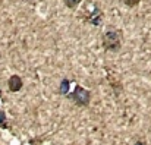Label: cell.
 I'll return each instance as SVG.
<instances>
[{
	"instance_id": "cell-8",
	"label": "cell",
	"mask_w": 151,
	"mask_h": 145,
	"mask_svg": "<svg viewBox=\"0 0 151 145\" xmlns=\"http://www.w3.org/2000/svg\"><path fill=\"white\" fill-rule=\"evenodd\" d=\"M142 0H123V3L126 4V6H129V7H134V6H137V4H139Z\"/></svg>"
},
{
	"instance_id": "cell-4",
	"label": "cell",
	"mask_w": 151,
	"mask_h": 145,
	"mask_svg": "<svg viewBox=\"0 0 151 145\" xmlns=\"http://www.w3.org/2000/svg\"><path fill=\"white\" fill-rule=\"evenodd\" d=\"M101 19H103V12L100 10V7H97V6L93 9V13H91L90 16L85 18V21H87L88 24L94 25V27H99V25H100Z\"/></svg>"
},
{
	"instance_id": "cell-9",
	"label": "cell",
	"mask_w": 151,
	"mask_h": 145,
	"mask_svg": "<svg viewBox=\"0 0 151 145\" xmlns=\"http://www.w3.org/2000/svg\"><path fill=\"white\" fill-rule=\"evenodd\" d=\"M134 145H147V142H145L144 139H138V141H137Z\"/></svg>"
},
{
	"instance_id": "cell-10",
	"label": "cell",
	"mask_w": 151,
	"mask_h": 145,
	"mask_svg": "<svg viewBox=\"0 0 151 145\" xmlns=\"http://www.w3.org/2000/svg\"><path fill=\"white\" fill-rule=\"evenodd\" d=\"M1 1H3V0H0V3H1Z\"/></svg>"
},
{
	"instance_id": "cell-5",
	"label": "cell",
	"mask_w": 151,
	"mask_h": 145,
	"mask_svg": "<svg viewBox=\"0 0 151 145\" xmlns=\"http://www.w3.org/2000/svg\"><path fill=\"white\" fill-rule=\"evenodd\" d=\"M69 88H70V81H69V79H63V81L60 82L59 93L63 94V95H69Z\"/></svg>"
},
{
	"instance_id": "cell-6",
	"label": "cell",
	"mask_w": 151,
	"mask_h": 145,
	"mask_svg": "<svg viewBox=\"0 0 151 145\" xmlns=\"http://www.w3.org/2000/svg\"><path fill=\"white\" fill-rule=\"evenodd\" d=\"M81 1H82V0H63L65 6H66V7H69V9H75Z\"/></svg>"
},
{
	"instance_id": "cell-2",
	"label": "cell",
	"mask_w": 151,
	"mask_h": 145,
	"mask_svg": "<svg viewBox=\"0 0 151 145\" xmlns=\"http://www.w3.org/2000/svg\"><path fill=\"white\" fill-rule=\"evenodd\" d=\"M69 98L79 107H88L91 103V91L82 88L81 85H75V90L69 94Z\"/></svg>"
},
{
	"instance_id": "cell-1",
	"label": "cell",
	"mask_w": 151,
	"mask_h": 145,
	"mask_svg": "<svg viewBox=\"0 0 151 145\" xmlns=\"http://www.w3.org/2000/svg\"><path fill=\"white\" fill-rule=\"evenodd\" d=\"M122 38H123V32L117 28H109L104 34H103V38H101V43H103V47L107 51H119L122 48Z\"/></svg>"
},
{
	"instance_id": "cell-7",
	"label": "cell",
	"mask_w": 151,
	"mask_h": 145,
	"mask_svg": "<svg viewBox=\"0 0 151 145\" xmlns=\"http://www.w3.org/2000/svg\"><path fill=\"white\" fill-rule=\"evenodd\" d=\"M6 113L3 110H0V128H7V122H6Z\"/></svg>"
},
{
	"instance_id": "cell-3",
	"label": "cell",
	"mask_w": 151,
	"mask_h": 145,
	"mask_svg": "<svg viewBox=\"0 0 151 145\" xmlns=\"http://www.w3.org/2000/svg\"><path fill=\"white\" fill-rule=\"evenodd\" d=\"M22 87H24V81H22V78L19 75L9 76V79H7V88H9L10 93H18V91L22 90Z\"/></svg>"
}]
</instances>
